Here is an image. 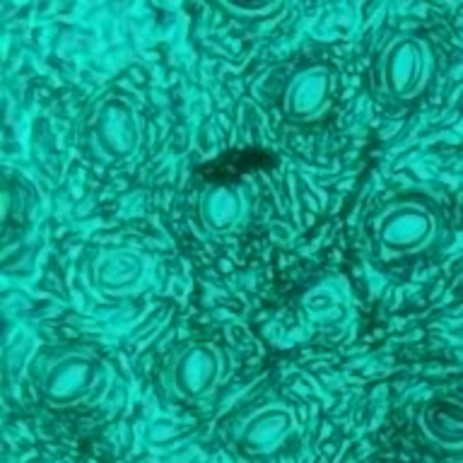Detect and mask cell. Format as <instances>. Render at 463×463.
Segmentation results:
<instances>
[{
	"label": "cell",
	"mask_w": 463,
	"mask_h": 463,
	"mask_svg": "<svg viewBox=\"0 0 463 463\" xmlns=\"http://www.w3.org/2000/svg\"><path fill=\"white\" fill-rule=\"evenodd\" d=\"M109 389V367L99 354L71 347L53 354L36 379V393L56 411L92 405Z\"/></svg>",
	"instance_id": "6da1fadb"
},
{
	"label": "cell",
	"mask_w": 463,
	"mask_h": 463,
	"mask_svg": "<svg viewBox=\"0 0 463 463\" xmlns=\"http://www.w3.org/2000/svg\"><path fill=\"white\" fill-rule=\"evenodd\" d=\"M143 140L145 121L136 101L123 94H107L97 101L90 118V147L101 165H128L137 157Z\"/></svg>",
	"instance_id": "7a4b0ae2"
},
{
	"label": "cell",
	"mask_w": 463,
	"mask_h": 463,
	"mask_svg": "<svg viewBox=\"0 0 463 463\" xmlns=\"http://www.w3.org/2000/svg\"><path fill=\"white\" fill-rule=\"evenodd\" d=\"M439 234V220L430 205L415 198L389 203L374 222L379 253L386 260L411 259L427 251Z\"/></svg>",
	"instance_id": "3957f363"
},
{
	"label": "cell",
	"mask_w": 463,
	"mask_h": 463,
	"mask_svg": "<svg viewBox=\"0 0 463 463\" xmlns=\"http://www.w3.org/2000/svg\"><path fill=\"white\" fill-rule=\"evenodd\" d=\"M434 49L425 36H393L379 58L382 85L391 99L408 104L430 90L434 78Z\"/></svg>",
	"instance_id": "277c9868"
},
{
	"label": "cell",
	"mask_w": 463,
	"mask_h": 463,
	"mask_svg": "<svg viewBox=\"0 0 463 463\" xmlns=\"http://www.w3.org/2000/svg\"><path fill=\"white\" fill-rule=\"evenodd\" d=\"M230 374V357L210 340H194L174 354L166 369V386L184 403H205L222 389Z\"/></svg>",
	"instance_id": "5b68a950"
},
{
	"label": "cell",
	"mask_w": 463,
	"mask_h": 463,
	"mask_svg": "<svg viewBox=\"0 0 463 463\" xmlns=\"http://www.w3.org/2000/svg\"><path fill=\"white\" fill-rule=\"evenodd\" d=\"M338 97V75L331 65L314 63L297 71L282 92V111L292 123L321 121Z\"/></svg>",
	"instance_id": "8992f818"
},
{
	"label": "cell",
	"mask_w": 463,
	"mask_h": 463,
	"mask_svg": "<svg viewBox=\"0 0 463 463\" xmlns=\"http://www.w3.org/2000/svg\"><path fill=\"white\" fill-rule=\"evenodd\" d=\"M251 215V195L244 184H208L198 195V220L213 237L237 234Z\"/></svg>",
	"instance_id": "52a82bcc"
},
{
	"label": "cell",
	"mask_w": 463,
	"mask_h": 463,
	"mask_svg": "<svg viewBox=\"0 0 463 463\" xmlns=\"http://www.w3.org/2000/svg\"><path fill=\"white\" fill-rule=\"evenodd\" d=\"M147 282V260L143 253L116 246L101 251L92 263L94 289L111 299L137 295Z\"/></svg>",
	"instance_id": "ba28073f"
},
{
	"label": "cell",
	"mask_w": 463,
	"mask_h": 463,
	"mask_svg": "<svg viewBox=\"0 0 463 463\" xmlns=\"http://www.w3.org/2000/svg\"><path fill=\"white\" fill-rule=\"evenodd\" d=\"M297 415L282 403L260 405L241 422L239 447L251 456H270L280 451L297 434Z\"/></svg>",
	"instance_id": "9c48e42d"
},
{
	"label": "cell",
	"mask_w": 463,
	"mask_h": 463,
	"mask_svg": "<svg viewBox=\"0 0 463 463\" xmlns=\"http://www.w3.org/2000/svg\"><path fill=\"white\" fill-rule=\"evenodd\" d=\"M418 427L430 444L444 451H463V401L456 396L432 398L422 405Z\"/></svg>",
	"instance_id": "30bf717a"
},
{
	"label": "cell",
	"mask_w": 463,
	"mask_h": 463,
	"mask_svg": "<svg viewBox=\"0 0 463 463\" xmlns=\"http://www.w3.org/2000/svg\"><path fill=\"white\" fill-rule=\"evenodd\" d=\"M350 311H353L350 288L335 278L317 282L302 297V317L311 326L333 328V326L345 324Z\"/></svg>",
	"instance_id": "8fae6325"
},
{
	"label": "cell",
	"mask_w": 463,
	"mask_h": 463,
	"mask_svg": "<svg viewBox=\"0 0 463 463\" xmlns=\"http://www.w3.org/2000/svg\"><path fill=\"white\" fill-rule=\"evenodd\" d=\"M280 3L282 0H220V5L239 17H263V14L273 13Z\"/></svg>",
	"instance_id": "7c38bea8"
}]
</instances>
